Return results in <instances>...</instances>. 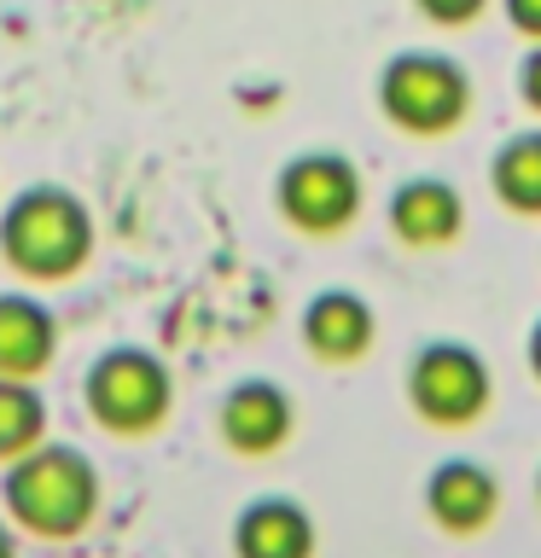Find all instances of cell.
Returning a JSON list of instances; mask_svg holds the SVG:
<instances>
[{"instance_id": "6da1fadb", "label": "cell", "mask_w": 541, "mask_h": 558, "mask_svg": "<svg viewBox=\"0 0 541 558\" xmlns=\"http://www.w3.org/2000/svg\"><path fill=\"white\" fill-rule=\"evenodd\" d=\"M0 495H7V518L17 530L41 535V541H70L99 518L105 488H99V465L82 448L41 436L29 453L7 460Z\"/></svg>"}, {"instance_id": "7a4b0ae2", "label": "cell", "mask_w": 541, "mask_h": 558, "mask_svg": "<svg viewBox=\"0 0 541 558\" xmlns=\"http://www.w3.org/2000/svg\"><path fill=\"white\" fill-rule=\"evenodd\" d=\"M0 256L24 279H70L94 256V209L70 186L35 181L0 216Z\"/></svg>"}, {"instance_id": "3957f363", "label": "cell", "mask_w": 541, "mask_h": 558, "mask_svg": "<svg viewBox=\"0 0 541 558\" xmlns=\"http://www.w3.org/2000/svg\"><path fill=\"white\" fill-rule=\"evenodd\" d=\"M87 413L99 418L111 436H146L169 418V401H175V378L169 366L152 355V349H134V343H117L87 366Z\"/></svg>"}, {"instance_id": "277c9868", "label": "cell", "mask_w": 541, "mask_h": 558, "mask_svg": "<svg viewBox=\"0 0 541 558\" xmlns=\"http://www.w3.org/2000/svg\"><path fill=\"white\" fill-rule=\"evenodd\" d=\"M378 99H384V117L390 122H401L413 134H436V129L460 122L466 76H460V64L436 59V52H401V59L384 64Z\"/></svg>"}, {"instance_id": "5b68a950", "label": "cell", "mask_w": 541, "mask_h": 558, "mask_svg": "<svg viewBox=\"0 0 541 558\" xmlns=\"http://www.w3.org/2000/svg\"><path fill=\"white\" fill-rule=\"evenodd\" d=\"M279 209L303 233H338L361 209V174L338 151H303L279 169Z\"/></svg>"}, {"instance_id": "8992f818", "label": "cell", "mask_w": 541, "mask_h": 558, "mask_svg": "<svg viewBox=\"0 0 541 558\" xmlns=\"http://www.w3.org/2000/svg\"><path fill=\"white\" fill-rule=\"evenodd\" d=\"M408 396L425 418H436V425H466V418L483 413V401H489V373L466 343H431L413 355Z\"/></svg>"}, {"instance_id": "52a82bcc", "label": "cell", "mask_w": 541, "mask_h": 558, "mask_svg": "<svg viewBox=\"0 0 541 558\" xmlns=\"http://www.w3.org/2000/svg\"><path fill=\"white\" fill-rule=\"evenodd\" d=\"M59 355V320L41 296L0 291V378H41Z\"/></svg>"}, {"instance_id": "ba28073f", "label": "cell", "mask_w": 541, "mask_h": 558, "mask_svg": "<svg viewBox=\"0 0 541 558\" xmlns=\"http://www.w3.org/2000/svg\"><path fill=\"white\" fill-rule=\"evenodd\" d=\"M221 436L239 453H274L291 436V396L268 378H244L221 396Z\"/></svg>"}, {"instance_id": "9c48e42d", "label": "cell", "mask_w": 541, "mask_h": 558, "mask_svg": "<svg viewBox=\"0 0 541 558\" xmlns=\"http://www.w3.org/2000/svg\"><path fill=\"white\" fill-rule=\"evenodd\" d=\"M239 558H314V523L297 500H251L233 523Z\"/></svg>"}, {"instance_id": "30bf717a", "label": "cell", "mask_w": 541, "mask_h": 558, "mask_svg": "<svg viewBox=\"0 0 541 558\" xmlns=\"http://www.w3.org/2000/svg\"><path fill=\"white\" fill-rule=\"evenodd\" d=\"M303 338L321 361H356L373 343V308L356 291H321L303 308Z\"/></svg>"}, {"instance_id": "8fae6325", "label": "cell", "mask_w": 541, "mask_h": 558, "mask_svg": "<svg viewBox=\"0 0 541 558\" xmlns=\"http://www.w3.org/2000/svg\"><path fill=\"white\" fill-rule=\"evenodd\" d=\"M425 500H431L436 523H448V530H478V523L495 512V477L471 460H448V465L431 471Z\"/></svg>"}, {"instance_id": "7c38bea8", "label": "cell", "mask_w": 541, "mask_h": 558, "mask_svg": "<svg viewBox=\"0 0 541 558\" xmlns=\"http://www.w3.org/2000/svg\"><path fill=\"white\" fill-rule=\"evenodd\" d=\"M390 227L408 244H443L460 227V198L443 181H408L390 198Z\"/></svg>"}, {"instance_id": "4fadbf2b", "label": "cell", "mask_w": 541, "mask_h": 558, "mask_svg": "<svg viewBox=\"0 0 541 558\" xmlns=\"http://www.w3.org/2000/svg\"><path fill=\"white\" fill-rule=\"evenodd\" d=\"M47 436V401L35 378H0V465L29 453Z\"/></svg>"}, {"instance_id": "5bb4252c", "label": "cell", "mask_w": 541, "mask_h": 558, "mask_svg": "<svg viewBox=\"0 0 541 558\" xmlns=\"http://www.w3.org/2000/svg\"><path fill=\"white\" fill-rule=\"evenodd\" d=\"M495 192L513 209H541V134L506 140V151L495 157Z\"/></svg>"}, {"instance_id": "9a60e30c", "label": "cell", "mask_w": 541, "mask_h": 558, "mask_svg": "<svg viewBox=\"0 0 541 558\" xmlns=\"http://www.w3.org/2000/svg\"><path fill=\"white\" fill-rule=\"evenodd\" d=\"M419 7H425V12L436 17V24H466V17L478 12L483 0H419Z\"/></svg>"}, {"instance_id": "2e32d148", "label": "cell", "mask_w": 541, "mask_h": 558, "mask_svg": "<svg viewBox=\"0 0 541 558\" xmlns=\"http://www.w3.org/2000/svg\"><path fill=\"white\" fill-rule=\"evenodd\" d=\"M518 87H524V99H530L536 111H541V47L530 52V59H524V70H518Z\"/></svg>"}, {"instance_id": "e0dca14e", "label": "cell", "mask_w": 541, "mask_h": 558, "mask_svg": "<svg viewBox=\"0 0 541 558\" xmlns=\"http://www.w3.org/2000/svg\"><path fill=\"white\" fill-rule=\"evenodd\" d=\"M506 12L524 35H541V0H506Z\"/></svg>"}, {"instance_id": "ac0fdd59", "label": "cell", "mask_w": 541, "mask_h": 558, "mask_svg": "<svg viewBox=\"0 0 541 558\" xmlns=\"http://www.w3.org/2000/svg\"><path fill=\"white\" fill-rule=\"evenodd\" d=\"M0 558H17V541H12L7 523H0Z\"/></svg>"}, {"instance_id": "d6986e66", "label": "cell", "mask_w": 541, "mask_h": 558, "mask_svg": "<svg viewBox=\"0 0 541 558\" xmlns=\"http://www.w3.org/2000/svg\"><path fill=\"white\" fill-rule=\"evenodd\" d=\"M530 366H536V378H541V326H536V338H530Z\"/></svg>"}]
</instances>
